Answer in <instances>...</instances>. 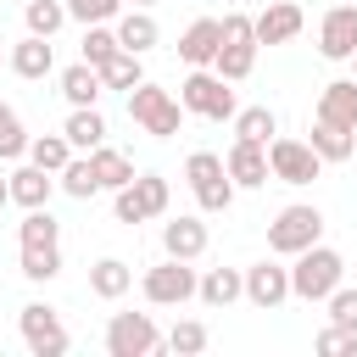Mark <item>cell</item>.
Here are the masks:
<instances>
[{"mask_svg": "<svg viewBox=\"0 0 357 357\" xmlns=\"http://www.w3.org/2000/svg\"><path fill=\"white\" fill-rule=\"evenodd\" d=\"M162 240H167V257H201L206 251V223L201 218H178V223H167L162 229Z\"/></svg>", "mask_w": 357, "mask_h": 357, "instance_id": "18", "label": "cell"}, {"mask_svg": "<svg viewBox=\"0 0 357 357\" xmlns=\"http://www.w3.org/2000/svg\"><path fill=\"white\" fill-rule=\"evenodd\" d=\"M318 50L335 56V61L357 56V6H335V11H324V22H318Z\"/></svg>", "mask_w": 357, "mask_h": 357, "instance_id": "12", "label": "cell"}, {"mask_svg": "<svg viewBox=\"0 0 357 357\" xmlns=\"http://www.w3.org/2000/svg\"><path fill=\"white\" fill-rule=\"evenodd\" d=\"M6 201H11V178H0V206H6Z\"/></svg>", "mask_w": 357, "mask_h": 357, "instance_id": "41", "label": "cell"}, {"mask_svg": "<svg viewBox=\"0 0 357 357\" xmlns=\"http://www.w3.org/2000/svg\"><path fill=\"white\" fill-rule=\"evenodd\" d=\"M89 156H95V173H100V184H106V190H123V184L134 178V162H128L123 151H106V145H95Z\"/></svg>", "mask_w": 357, "mask_h": 357, "instance_id": "26", "label": "cell"}, {"mask_svg": "<svg viewBox=\"0 0 357 357\" xmlns=\"http://www.w3.org/2000/svg\"><path fill=\"white\" fill-rule=\"evenodd\" d=\"M61 89H67L73 106H95V95H100V67H95V61L67 67V73H61Z\"/></svg>", "mask_w": 357, "mask_h": 357, "instance_id": "20", "label": "cell"}, {"mask_svg": "<svg viewBox=\"0 0 357 357\" xmlns=\"http://www.w3.org/2000/svg\"><path fill=\"white\" fill-rule=\"evenodd\" d=\"M167 346H173V351H201V346H206V329H201V324H178V329L167 335Z\"/></svg>", "mask_w": 357, "mask_h": 357, "instance_id": "39", "label": "cell"}, {"mask_svg": "<svg viewBox=\"0 0 357 357\" xmlns=\"http://www.w3.org/2000/svg\"><path fill=\"white\" fill-rule=\"evenodd\" d=\"M329 318L357 329V290H329Z\"/></svg>", "mask_w": 357, "mask_h": 357, "instance_id": "38", "label": "cell"}, {"mask_svg": "<svg viewBox=\"0 0 357 357\" xmlns=\"http://www.w3.org/2000/svg\"><path fill=\"white\" fill-rule=\"evenodd\" d=\"M112 50H123V39H117L112 28H89V33H84V61H95V67H100Z\"/></svg>", "mask_w": 357, "mask_h": 357, "instance_id": "36", "label": "cell"}, {"mask_svg": "<svg viewBox=\"0 0 357 357\" xmlns=\"http://www.w3.org/2000/svg\"><path fill=\"white\" fill-rule=\"evenodd\" d=\"M128 117L139 123V128H151V134H173L178 128V100L162 89V84H134L128 89Z\"/></svg>", "mask_w": 357, "mask_h": 357, "instance_id": "4", "label": "cell"}, {"mask_svg": "<svg viewBox=\"0 0 357 357\" xmlns=\"http://www.w3.org/2000/svg\"><path fill=\"white\" fill-rule=\"evenodd\" d=\"M240 290H245V279H240L234 268H212V273L201 279V301H206V307H229Z\"/></svg>", "mask_w": 357, "mask_h": 357, "instance_id": "25", "label": "cell"}, {"mask_svg": "<svg viewBox=\"0 0 357 357\" xmlns=\"http://www.w3.org/2000/svg\"><path fill=\"white\" fill-rule=\"evenodd\" d=\"M312 151H318L324 162H346V156H351V128L318 117V128H312Z\"/></svg>", "mask_w": 357, "mask_h": 357, "instance_id": "24", "label": "cell"}, {"mask_svg": "<svg viewBox=\"0 0 357 357\" xmlns=\"http://www.w3.org/2000/svg\"><path fill=\"white\" fill-rule=\"evenodd\" d=\"M22 245H56V218L45 206H28L22 218Z\"/></svg>", "mask_w": 357, "mask_h": 357, "instance_id": "33", "label": "cell"}, {"mask_svg": "<svg viewBox=\"0 0 357 357\" xmlns=\"http://www.w3.org/2000/svg\"><path fill=\"white\" fill-rule=\"evenodd\" d=\"M184 173H190L195 201H201L206 212H223V206L234 201V178H229V162H223L218 151H195V156L184 162Z\"/></svg>", "mask_w": 357, "mask_h": 357, "instance_id": "3", "label": "cell"}, {"mask_svg": "<svg viewBox=\"0 0 357 357\" xmlns=\"http://www.w3.org/2000/svg\"><path fill=\"white\" fill-rule=\"evenodd\" d=\"M184 106L201 117H234V89L223 73H190L184 78Z\"/></svg>", "mask_w": 357, "mask_h": 357, "instance_id": "7", "label": "cell"}, {"mask_svg": "<svg viewBox=\"0 0 357 357\" xmlns=\"http://www.w3.org/2000/svg\"><path fill=\"white\" fill-rule=\"evenodd\" d=\"M318 151H312V139H273L268 145V167L284 178V184H312L318 178Z\"/></svg>", "mask_w": 357, "mask_h": 357, "instance_id": "8", "label": "cell"}, {"mask_svg": "<svg viewBox=\"0 0 357 357\" xmlns=\"http://www.w3.org/2000/svg\"><path fill=\"white\" fill-rule=\"evenodd\" d=\"M61 184H67V195H95L100 190V173H95V156H78V162H67L61 167Z\"/></svg>", "mask_w": 357, "mask_h": 357, "instance_id": "28", "label": "cell"}, {"mask_svg": "<svg viewBox=\"0 0 357 357\" xmlns=\"http://www.w3.org/2000/svg\"><path fill=\"white\" fill-rule=\"evenodd\" d=\"M22 340L33 346V357H61L67 351V329L56 324V312L50 307H22Z\"/></svg>", "mask_w": 357, "mask_h": 357, "instance_id": "11", "label": "cell"}, {"mask_svg": "<svg viewBox=\"0 0 357 357\" xmlns=\"http://www.w3.org/2000/svg\"><path fill=\"white\" fill-rule=\"evenodd\" d=\"M340 251H329V245H307L301 251V262L290 268V290L296 296H307V301H324L335 284H340Z\"/></svg>", "mask_w": 357, "mask_h": 357, "instance_id": "1", "label": "cell"}, {"mask_svg": "<svg viewBox=\"0 0 357 357\" xmlns=\"http://www.w3.org/2000/svg\"><path fill=\"white\" fill-rule=\"evenodd\" d=\"M145 73H139V50H112L106 61H100V84H112V89H134Z\"/></svg>", "mask_w": 357, "mask_h": 357, "instance_id": "21", "label": "cell"}, {"mask_svg": "<svg viewBox=\"0 0 357 357\" xmlns=\"http://www.w3.org/2000/svg\"><path fill=\"white\" fill-rule=\"evenodd\" d=\"M167 206V178L162 173H139V178H128L123 190H117V218L123 223H145V218H156Z\"/></svg>", "mask_w": 357, "mask_h": 357, "instance_id": "6", "label": "cell"}, {"mask_svg": "<svg viewBox=\"0 0 357 357\" xmlns=\"http://www.w3.org/2000/svg\"><path fill=\"white\" fill-rule=\"evenodd\" d=\"M22 273H28V279L61 273V245H22Z\"/></svg>", "mask_w": 357, "mask_h": 357, "instance_id": "30", "label": "cell"}, {"mask_svg": "<svg viewBox=\"0 0 357 357\" xmlns=\"http://www.w3.org/2000/svg\"><path fill=\"white\" fill-rule=\"evenodd\" d=\"M318 351H324V357H351V351H357V329H346V324H329V329L318 335Z\"/></svg>", "mask_w": 357, "mask_h": 357, "instance_id": "35", "label": "cell"}, {"mask_svg": "<svg viewBox=\"0 0 357 357\" xmlns=\"http://www.w3.org/2000/svg\"><path fill=\"white\" fill-rule=\"evenodd\" d=\"M218 45H223V22H218V17H195V22L184 28V39H178V56L195 61V67H206V61L218 56Z\"/></svg>", "mask_w": 357, "mask_h": 357, "instance_id": "14", "label": "cell"}, {"mask_svg": "<svg viewBox=\"0 0 357 357\" xmlns=\"http://www.w3.org/2000/svg\"><path fill=\"white\" fill-rule=\"evenodd\" d=\"M318 117H324V123H340V128H357V78H335V84H324V95H318Z\"/></svg>", "mask_w": 357, "mask_h": 357, "instance_id": "16", "label": "cell"}, {"mask_svg": "<svg viewBox=\"0 0 357 357\" xmlns=\"http://www.w3.org/2000/svg\"><path fill=\"white\" fill-rule=\"evenodd\" d=\"M340 6H357V0H340Z\"/></svg>", "mask_w": 357, "mask_h": 357, "instance_id": "42", "label": "cell"}, {"mask_svg": "<svg viewBox=\"0 0 357 357\" xmlns=\"http://www.w3.org/2000/svg\"><path fill=\"white\" fill-rule=\"evenodd\" d=\"M61 134H67L73 145H84V151H95V145H100V134H106V117H100L95 106H78V112L67 117V128H61Z\"/></svg>", "mask_w": 357, "mask_h": 357, "instance_id": "23", "label": "cell"}, {"mask_svg": "<svg viewBox=\"0 0 357 357\" xmlns=\"http://www.w3.org/2000/svg\"><path fill=\"white\" fill-rule=\"evenodd\" d=\"M117 39H123V50H151V45H156V22H151L145 11H128V17L117 22Z\"/></svg>", "mask_w": 357, "mask_h": 357, "instance_id": "27", "label": "cell"}, {"mask_svg": "<svg viewBox=\"0 0 357 357\" xmlns=\"http://www.w3.org/2000/svg\"><path fill=\"white\" fill-rule=\"evenodd\" d=\"M139 6H145V0H139Z\"/></svg>", "mask_w": 357, "mask_h": 357, "instance_id": "43", "label": "cell"}, {"mask_svg": "<svg viewBox=\"0 0 357 357\" xmlns=\"http://www.w3.org/2000/svg\"><path fill=\"white\" fill-rule=\"evenodd\" d=\"M89 284H95V296H123L128 290V268L117 262V257H106V262H95V273H89Z\"/></svg>", "mask_w": 357, "mask_h": 357, "instance_id": "31", "label": "cell"}, {"mask_svg": "<svg viewBox=\"0 0 357 357\" xmlns=\"http://www.w3.org/2000/svg\"><path fill=\"white\" fill-rule=\"evenodd\" d=\"M273 128H279V123H273V112H268V106H245V112L234 117V134H240V139H262V145H268V134H273Z\"/></svg>", "mask_w": 357, "mask_h": 357, "instance_id": "32", "label": "cell"}, {"mask_svg": "<svg viewBox=\"0 0 357 357\" xmlns=\"http://www.w3.org/2000/svg\"><path fill=\"white\" fill-rule=\"evenodd\" d=\"M11 201H22V206H45V201H50V178H45L39 162L11 173Z\"/></svg>", "mask_w": 357, "mask_h": 357, "instance_id": "22", "label": "cell"}, {"mask_svg": "<svg viewBox=\"0 0 357 357\" xmlns=\"http://www.w3.org/2000/svg\"><path fill=\"white\" fill-rule=\"evenodd\" d=\"M106 346H112V357H145V351H156V324L145 312H117L106 329Z\"/></svg>", "mask_w": 357, "mask_h": 357, "instance_id": "10", "label": "cell"}, {"mask_svg": "<svg viewBox=\"0 0 357 357\" xmlns=\"http://www.w3.org/2000/svg\"><path fill=\"white\" fill-rule=\"evenodd\" d=\"M73 139H61V134H45V139H33L28 151H33V162L45 167V173H61L67 162H73V151H67Z\"/></svg>", "mask_w": 357, "mask_h": 357, "instance_id": "29", "label": "cell"}, {"mask_svg": "<svg viewBox=\"0 0 357 357\" xmlns=\"http://www.w3.org/2000/svg\"><path fill=\"white\" fill-rule=\"evenodd\" d=\"M50 61H56V56H50V33H28V39L11 50V67H17L22 78H45Z\"/></svg>", "mask_w": 357, "mask_h": 357, "instance_id": "19", "label": "cell"}, {"mask_svg": "<svg viewBox=\"0 0 357 357\" xmlns=\"http://www.w3.org/2000/svg\"><path fill=\"white\" fill-rule=\"evenodd\" d=\"M301 6L296 0H273L262 17H257V45H284V39H296L301 33Z\"/></svg>", "mask_w": 357, "mask_h": 357, "instance_id": "13", "label": "cell"}, {"mask_svg": "<svg viewBox=\"0 0 357 357\" xmlns=\"http://www.w3.org/2000/svg\"><path fill=\"white\" fill-rule=\"evenodd\" d=\"M251 61H257V22L240 17V11H229V17H223V45H218L212 67H218L223 78H245Z\"/></svg>", "mask_w": 357, "mask_h": 357, "instance_id": "2", "label": "cell"}, {"mask_svg": "<svg viewBox=\"0 0 357 357\" xmlns=\"http://www.w3.org/2000/svg\"><path fill=\"white\" fill-rule=\"evenodd\" d=\"M67 11L84 17V22H106V17L117 11V0H67Z\"/></svg>", "mask_w": 357, "mask_h": 357, "instance_id": "40", "label": "cell"}, {"mask_svg": "<svg viewBox=\"0 0 357 357\" xmlns=\"http://www.w3.org/2000/svg\"><path fill=\"white\" fill-rule=\"evenodd\" d=\"M318 229H324V218H318V206H284L273 223H268V245L273 251H307V245H318Z\"/></svg>", "mask_w": 357, "mask_h": 357, "instance_id": "5", "label": "cell"}, {"mask_svg": "<svg viewBox=\"0 0 357 357\" xmlns=\"http://www.w3.org/2000/svg\"><path fill=\"white\" fill-rule=\"evenodd\" d=\"M223 162H229L234 184H268V151H262V139H234V151Z\"/></svg>", "mask_w": 357, "mask_h": 357, "instance_id": "17", "label": "cell"}, {"mask_svg": "<svg viewBox=\"0 0 357 357\" xmlns=\"http://www.w3.org/2000/svg\"><path fill=\"white\" fill-rule=\"evenodd\" d=\"M245 296H251L257 307H279V301L290 296V273H284L279 262H257V268H245Z\"/></svg>", "mask_w": 357, "mask_h": 357, "instance_id": "15", "label": "cell"}, {"mask_svg": "<svg viewBox=\"0 0 357 357\" xmlns=\"http://www.w3.org/2000/svg\"><path fill=\"white\" fill-rule=\"evenodd\" d=\"M22 123H17V112L11 106H0V156H22Z\"/></svg>", "mask_w": 357, "mask_h": 357, "instance_id": "37", "label": "cell"}, {"mask_svg": "<svg viewBox=\"0 0 357 357\" xmlns=\"http://www.w3.org/2000/svg\"><path fill=\"white\" fill-rule=\"evenodd\" d=\"M201 284H195V273L184 268V257H167V262H156L151 273H145V296L151 301H162V307H173V301H190Z\"/></svg>", "mask_w": 357, "mask_h": 357, "instance_id": "9", "label": "cell"}, {"mask_svg": "<svg viewBox=\"0 0 357 357\" xmlns=\"http://www.w3.org/2000/svg\"><path fill=\"white\" fill-rule=\"evenodd\" d=\"M61 17H67V6H56V0H28V33H56Z\"/></svg>", "mask_w": 357, "mask_h": 357, "instance_id": "34", "label": "cell"}]
</instances>
